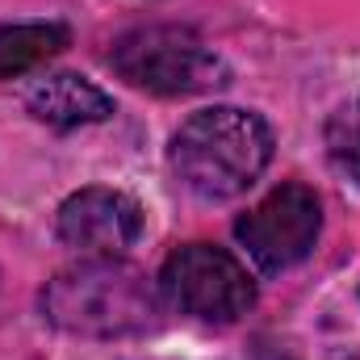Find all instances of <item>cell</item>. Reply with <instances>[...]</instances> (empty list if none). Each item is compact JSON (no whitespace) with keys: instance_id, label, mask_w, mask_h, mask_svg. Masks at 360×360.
Instances as JSON below:
<instances>
[{"instance_id":"cell-1","label":"cell","mask_w":360,"mask_h":360,"mask_svg":"<svg viewBox=\"0 0 360 360\" xmlns=\"http://www.w3.org/2000/svg\"><path fill=\"white\" fill-rule=\"evenodd\" d=\"M42 314L51 327L84 340L147 335L160 327V289L126 260H84L46 281Z\"/></svg>"},{"instance_id":"cell-2","label":"cell","mask_w":360,"mask_h":360,"mask_svg":"<svg viewBox=\"0 0 360 360\" xmlns=\"http://www.w3.org/2000/svg\"><path fill=\"white\" fill-rule=\"evenodd\" d=\"M172 172L201 201H231L248 193L272 160L269 122L239 105L193 113L172 134Z\"/></svg>"},{"instance_id":"cell-3","label":"cell","mask_w":360,"mask_h":360,"mask_svg":"<svg viewBox=\"0 0 360 360\" xmlns=\"http://www.w3.org/2000/svg\"><path fill=\"white\" fill-rule=\"evenodd\" d=\"M109 63L126 84L155 96H197L231 80V68L180 25H143L122 34L109 51Z\"/></svg>"},{"instance_id":"cell-4","label":"cell","mask_w":360,"mask_h":360,"mask_svg":"<svg viewBox=\"0 0 360 360\" xmlns=\"http://www.w3.org/2000/svg\"><path fill=\"white\" fill-rule=\"evenodd\" d=\"M160 293L180 314H188L197 323H218V327L239 323L256 306V281L226 248H214V243L176 248L164 260Z\"/></svg>"},{"instance_id":"cell-5","label":"cell","mask_w":360,"mask_h":360,"mask_svg":"<svg viewBox=\"0 0 360 360\" xmlns=\"http://www.w3.org/2000/svg\"><path fill=\"white\" fill-rule=\"evenodd\" d=\"M323 231V205L306 184H281L260 205L235 222V239L260 272H285L302 264Z\"/></svg>"},{"instance_id":"cell-6","label":"cell","mask_w":360,"mask_h":360,"mask_svg":"<svg viewBox=\"0 0 360 360\" xmlns=\"http://www.w3.org/2000/svg\"><path fill=\"white\" fill-rule=\"evenodd\" d=\"M55 231L89 260H117L143 235V205L122 188H80L59 205Z\"/></svg>"},{"instance_id":"cell-7","label":"cell","mask_w":360,"mask_h":360,"mask_svg":"<svg viewBox=\"0 0 360 360\" xmlns=\"http://www.w3.org/2000/svg\"><path fill=\"white\" fill-rule=\"evenodd\" d=\"M25 109L34 122L55 126V130H76V126H92V122L113 117L109 92H101L96 84H89L84 76H72V72L42 76L25 92Z\"/></svg>"},{"instance_id":"cell-8","label":"cell","mask_w":360,"mask_h":360,"mask_svg":"<svg viewBox=\"0 0 360 360\" xmlns=\"http://www.w3.org/2000/svg\"><path fill=\"white\" fill-rule=\"evenodd\" d=\"M72 42L68 25L55 21H30V25H4L0 30V80H17L46 59H55Z\"/></svg>"},{"instance_id":"cell-9","label":"cell","mask_w":360,"mask_h":360,"mask_svg":"<svg viewBox=\"0 0 360 360\" xmlns=\"http://www.w3.org/2000/svg\"><path fill=\"white\" fill-rule=\"evenodd\" d=\"M327 147L335 164L360 184V105H344L327 126Z\"/></svg>"}]
</instances>
